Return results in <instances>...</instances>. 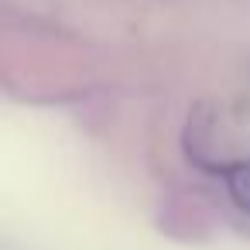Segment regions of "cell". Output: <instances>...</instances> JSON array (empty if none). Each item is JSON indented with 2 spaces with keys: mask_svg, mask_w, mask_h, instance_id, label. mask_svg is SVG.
<instances>
[{
  "mask_svg": "<svg viewBox=\"0 0 250 250\" xmlns=\"http://www.w3.org/2000/svg\"><path fill=\"white\" fill-rule=\"evenodd\" d=\"M226 178V188H229V199L250 216V161H236L223 171Z\"/></svg>",
  "mask_w": 250,
  "mask_h": 250,
  "instance_id": "cell-1",
  "label": "cell"
}]
</instances>
